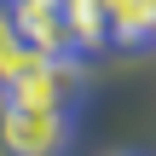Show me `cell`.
<instances>
[{
	"label": "cell",
	"instance_id": "cell-1",
	"mask_svg": "<svg viewBox=\"0 0 156 156\" xmlns=\"http://www.w3.org/2000/svg\"><path fill=\"white\" fill-rule=\"evenodd\" d=\"M81 93V69H75V58L64 52V58H29V69L12 81V87H0V98L6 104H17V110H69V98Z\"/></svg>",
	"mask_w": 156,
	"mask_h": 156
},
{
	"label": "cell",
	"instance_id": "cell-2",
	"mask_svg": "<svg viewBox=\"0 0 156 156\" xmlns=\"http://www.w3.org/2000/svg\"><path fill=\"white\" fill-rule=\"evenodd\" d=\"M69 110H17L0 104V156H64Z\"/></svg>",
	"mask_w": 156,
	"mask_h": 156
},
{
	"label": "cell",
	"instance_id": "cell-3",
	"mask_svg": "<svg viewBox=\"0 0 156 156\" xmlns=\"http://www.w3.org/2000/svg\"><path fill=\"white\" fill-rule=\"evenodd\" d=\"M12 29L29 52L41 58H64L75 52L69 46V17H64V0H12Z\"/></svg>",
	"mask_w": 156,
	"mask_h": 156
},
{
	"label": "cell",
	"instance_id": "cell-4",
	"mask_svg": "<svg viewBox=\"0 0 156 156\" xmlns=\"http://www.w3.org/2000/svg\"><path fill=\"white\" fill-rule=\"evenodd\" d=\"M98 12H104V23H110V35L116 41H145L156 35V0H98Z\"/></svg>",
	"mask_w": 156,
	"mask_h": 156
},
{
	"label": "cell",
	"instance_id": "cell-5",
	"mask_svg": "<svg viewBox=\"0 0 156 156\" xmlns=\"http://www.w3.org/2000/svg\"><path fill=\"white\" fill-rule=\"evenodd\" d=\"M29 46L17 41V29H12V6H0V87H12L23 69H29Z\"/></svg>",
	"mask_w": 156,
	"mask_h": 156
}]
</instances>
